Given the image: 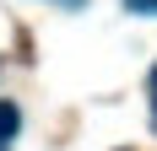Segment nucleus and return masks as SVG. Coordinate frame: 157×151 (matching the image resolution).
Segmentation results:
<instances>
[{
  "label": "nucleus",
  "mask_w": 157,
  "mask_h": 151,
  "mask_svg": "<svg viewBox=\"0 0 157 151\" xmlns=\"http://www.w3.org/2000/svg\"><path fill=\"white\" fill-rule=\"evenodd\" d=\"M16 130H22V108H16V103H0V151L16 140Z\"/></svg>",
  "instance_id": "f257e3e1"
},
{
  "label": "nucleus",
  "mask_w": 157,
  "mask_h": 151,
  "mask_svg": "<svg viewBox=\"0 0 157 151\" xmlns=\"http://www.w3.org/2000/svg\"><path fill=\"white\" fill-rule=\"evenodd\" d=\"M125 6H136V11H152V16H157V0H125Z\"/></svg>",
  "instance_id": "f03ea898"
},
{
  "label": "nucleus",
  "mask_w": 157,
  "mask_h": 151,
  "mask_svg": "<svg viewBox=\"0 0 157 151\" xmlns=\"http://www.w3.org/2000/svg\"><path fill=\"white\" fill-rule=\"evenodd\" d=\"M152 113H157V65H152Z\"/></svg>",
  "instance_id": "7ed1b4c3"
}]
</instances>
